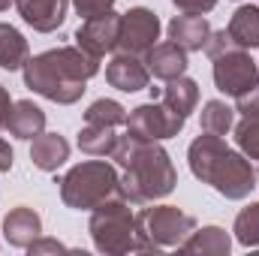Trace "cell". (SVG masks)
Returning a JSON list of instances; mask_svg holds the SVG:
<instances>
[{"instance_id": "obj_16", "label": "cell", "mask_w": 259, "mask_h": 256, "mask_svg": "<svg viewBox=\"0 0 259 256\" xmlns=\"http://www.w3.org/2000/svg\"><path fill=\"white\" fill-rule=\"evenodd\" d=\"M178 250L181 253H193V256H226L232 250V238L220 226H202V229H193L181 241Z\"/></svg>"}, {"instance_id": "obj_17", "label": "cell", "mask_w": 259, "mask_h": 256, "mask_svg": "<svg viewBox=\"0 0 259 256\" xmlns=\"http://www.w3.org/2000/svg\"><path fill=\"white\" fill-rule=\"evenodd\" d=\"M30 160L42 172H55L69 160V142L58 133H39L30 145Z\"/></svg>"}, {"instance_id": "obj_13", "label": "cell", "mask_w": 259, "mask_h": 256, "mask_svg": "<svg viewBox=\"0 0 259 256\" xmlns=\"http://www.w3.org/2000/svg\"><path fill=\"white\" fill-rule=\"evenodd\" d=\"M39 232H42V220H39V214H36L33 208H27V205H18V208H12V211L3 217V235H6V241H9L12 247H18V250H27V247L39 238Z\"/></svg>"}, {"instance_id": "obj_19", "label": "cell", "mask_w": 259, "mask_h": 256, "mask_svg": "<svg viewBox=\"0 0 259 256\" xmlns=\"http://www.w3.org/2000/svg\"><path fill=\"white\" fill-rule=\"evenodd\" d=\"M226 33L238 49H259V6H238Z\"/></svg>"}, {"instance_id": "obj_22", "label": "cell", "mask_w": 259, "mask_h": 256, "mask_svg": "<svg viewBox=\"0 0 259 256\" xmlns=\"http://www.w3.org/2000/svg\"><path fill=\"white\" fill-rule=\"evenodd\" d=\"M118 133L115 127H106V124H84L81 133H78V148L84 151V154H91V157H112V151H115V145H118Z\"/></svg>"}, {"instance_id": "obj_33", "label": "cell", "mask_w": 259, "mask_h": 256, "mask_svg": "<svg viewBox=\"0 0 259 256\" xmlns=\"http://www.w3.org/2000/svg\"><path fill=\"white\" fill-rule=\"evenodd\" d=\"M9 112H12V100H9V91L0 84V127H6V121H9Z\"/></svg>"}, {"instance_id": "obj_23", "label": "cell", "mask_w": 259, "mask_h": 256, "mask_svg": "<svg viewBox=\"0 0 259 256\" xmlns=\"http://www.w3.org/2000/svg\"><path fill=\"white\" fill-rule=\"evenodd\" d=\"M199 124H202V133L226 136V133L232 130V124H235V109H229L223 100H208V103L202 106Z\"/></svg>"}, {"instance_id": "obj_7", "label": "cell", "mask_w": 259, "mask_h": 256, "mask_svg": "<svg viewBox=\"0 0 259 256\" xmlns=\"http://www.w3.org/2000/svg\"><path fill=\"white\" fill-rule=\"evenodd\" d=\"M211 61H214V84H217V91L232 97V100L259 84V66L247 55V49L229 46L226 52H220Z\"/></svg>"}, {"instance_id": "obj_31", "label": "cell", "mask_w": 259, "mask_h": 256, "mask_svg": "<svg viewBox=\"0 0 259 256\" xmlns=\"http://www.w3.org/2000/svg\"><path fill=\"white\" fill-rule=\"evenodd\" d=\"M27 250H30V256H39V253H64L66 247L58 238H36Z\"/></svg>"}, {"instance_id": "obj_9", "label": "cell", "mask_w": 259, "mask_h": 256, "mask_svg": "<svg viewBox=\"0 0 259 256\" xmlns=\"http://www.w3.org/2000/svg\"><path fill=\"white\" fill-rule=\"evenodd\" d=\"M160 39V18L148 6H133L121 15V39L118 49L127 55H145Z\"/></svg>"}, {"instance_id": "obj_4", "label": "cell", "mask_w": 259, "mask_h": 256, "mask_svg": "<svg viewBox=\"0 0 259 256\" xmlns=\"http://www.w3.org/2000/svg\"><path fill=\"white\" fill-rule=\"evenodd\" d=\"M196 229V217L175 205H154L136 214V247L142 253H160L181 247V241Z\"/></svg>"}, {"instance_id": "obj_21", "label": "cell", "mask_w": 259, "mask_h": 256, "mask_svg": "<svg viewBox=\"0 0 259 256\" xmlns=\"http://www.w3.org/2000/svg\"><path fill=\"white\" fill-rule=\"evenodd\" d=\"M30 58V49H27V39L12 27V24H0V69H24Z\"/></svg>"}, {"instance_id": "obj_18", "label": "cell", "mask_w": 259, "mask_h": 256, "mask_svg": "<svg viewBox=\"0 0 259 256\" xmlns=\"http://www.w3.org/2000/svg\"><path fill=\"white\" fill-rule=\"evenodd\" d=\"M6 130L15 139H36L46 130V112L36 103H30V100H18V103H12Z\"/></svg>"}, {"instance_id": "obj_8", "label": "cell", "mask_w": 259, "mask_h": 256, "mask_svg": "<svg viewBox=\"0 0 259 256\" xmlns=\"http://www.w3.org/2000/svg\"><path fill=\"white\" fill-rule=\"evenodd\" d=\"M187 124L184 115H178L175 109H169L166 103H142L127 115V133L145 142H163L178 136Z\"/></svg>"}, {"instance_id": "obj_3", "label": "cell", "mask_w": 259, "mask_h": 256, "mask_svg": "<svg viewBox=\"0 0 259 256\" xmlns=\"http://www.w3.org/2000/svg\"><path fill=\"white\" fill-rule=\"evenodd\" d=\"M187 160L196 178L226 199H244L256 187V172L250 166V157L232 151L223 142V136L202 133L199 139H193Z\"/></svg>"}, {"instance_id": "obj_30", "label": "cell", "mask_w": 259, "mask_h": 256, "mask_svg": "<svg viewBox=\"0 0 259 256\" xmlns=\"http://www.w3.org/2000/svg\"><path fill=\"white\" fill-rule=\"evenodd\" d=\"M181 12H190V15H202V12H211L217 6V0H172Z\"/></svg>"}, {"instance_id": "obj_11", "label": "cell", "mask_w": 259, "mask_h": 256, "mask_svg": "<svg viewBox=\"0 0 259 256\" xmlns=\"http://www.w3.org/2000/svg\"><path fill=\"white\" fill-rule=\"evenodd\" d=\"M106 81L112 88L124 91V94H136V91H145L148 88L151 72H148L145 61H139V55L121 52V55H115L109 61V66H106Z\"/></svg>"}, {"instance_id": "obj_2", "label": "cell", "mask_w": 259, "mask_h": 256, "mask_svg": "<svg viewBox=\"0 0 259 256\" xmlns=\"http://www.w3.org/2000/svg\"><path fill=\"white\" fill-rule=\"evenodd\" d=\"M100 72V58L81 52L78 46H61L52 52H42L36 58H27L24 64V84L58 103V106H72L81 100L88 91V78Z\"/></svg>"}, {"instance_id": "obj_34", "label": "cell", "mask_w": 259, "mask_h": 256, "mask_svg": "<svg viewBox=\"0 0 259 256\" xmlns=\"http://www.w3.org/2000/svg\"><path fill=\"white\" fill-rule=\"evenodd\" d=\"M9 3H12V0H0V12H3V9H9Z\"/></svg>"}, {"instance_id": "obj_25", "label": "cell", "mask_w": 259, "mask_h": 256, "mask_svg": "<svg viewBox=\"0 0 259 256\" xmlns=\"http://www.w3.org/2000/svg\"><path fill=\"white\" fill-rule=\"evenodd\" d=\"M235 241L244 247H259V202L247 205L238 217H235Z\"/></svg>"}, {"instance_id": "obj_26", "label": "cell", "mask_w": 259, "mask_h": 256, "mask_svg": "<svg viewBox=\"0 0 259 256\" xmlns=\"http://www.w3.org/2000/svg\"><path fill=\"white\" fill-rule=\"evenodd\" d=\"M235 142H238V148H241L244 157L259 160V112L244 115V118L238 121V127H235Z\"/></svg>"}, {"instance_id": "obj_20", "label": "cell", "mask_w": 259, "mask_h": 256, "mask_svg": "<svg viewBox=\"0 0 259 256\" xmlns=\"http://www.w3.org/2000/svg\"><path fill=\"white\" fill-rule=\"evenodd\" d=\"M160 103H166L169 109H175L178 115H190L199 103V84L187 75H178V78H169V84L160 91Z\"/></svg>"}, {"instance_id": "obj_29", "label": "cell", "mask_w": 259, "mask_h": 256, "mask_svg": "<svg viewBox=\"0 0 259 256\" xmlns=\"http://www.w3.org/2000/svg\"><path fill=\"white\" fill-rule=\"evenodd\" d=\"M235 109H238L241 115H253V112H259V84L250 88V91H244L241 97H235Z\"/></svg>"}, {"instance_id": "obj_12", "label": "cell", "mask_w": 259, "mask_h": 256, "mask_svg": "<svg viewBox=\"0 0 259 256\" xmlns=\"http://www.w3.org/2000/svg\"><path fill=\"white\" fill-rule=\"evenodd\" d=\"M24 24H30L39 33H52L64 24L69 0H12Z\"/></svg>"}, {"instance_id": "obj_15", "label": "cell", "mask_w": 259, "mask_h": 256, "mask_svg": "<svg viewBox=\"0 0 259 256\" xmlns=\"http://www.w3.org/2000/svg\"><path fill=\"white\" fill-rule=\"evenodd\" d=\"M208 36H211V24L202 15L184 12V15H175L169 21V39L175 46H181L184 52H202Z\"/></svg>"}, {"instance_id": "obj_10", "label": "cell", "mask_w": 259, "mask_h": 256, "mask_svg": "<svg viewBox=\"0 0 259 256\" xmlns=\"http://www.w3.org/2000/svg\"><path fill=\"white\" fill-rule=\"evenodd\" d=\"M118 39H121V15L115 9L106 15H97V18H84L75 30V46L94 58L115 52Z\"/></svg>"}, {"instance_id": "obj_28", "label": "cell", "mask_w": 259, "mask_h": 256, "mask_svg": "<svg viewBox=\"0 0 259 256\" xmlns=\"http://www.w3.org/2000/svg\"><path fill=\"white\" fill-rule=\"evenodd\" d=\"M229 46H235V42L229 39L226 30H211V36H208V42H205V55H208V58H217V55L226 52Z\"/></svg>"}, {"instance_id": "obj_27", "label": "cell", "mask_w": 259, "mask_h": 256, "mask_svg": "<svg viewBox=\"0 0 259 256\" xmlns=\"http://www.w3.org/2000/svg\"><path fill=\"white\" fill-rule=\"evenodd\" d=\"M72 6H75V12H78L81 18H97V15L112 12L115 0H72Z\"/></svg>"}, {"instance_id": "obj_1", "label": "cell", "mask_w": 259, "mask_h": 256, "mask_svg": "<svg viewBox=\"0 0 259 256\" xmlns=\"http://www.w3.org/2000/svg\"><path fill=\"white\" fill-rule=\"evenodd\" d=\"M112 160L124 169V178L118 181V196H124L133 205L163 199L178 184L175 166L166 148H160V142H145L127 133L118 139Z\"/></svg>"}, {"instance_id": "obj_5", "label": "cell", "mask_w": 259, "mask_h": 256, "mask_svg": "<svg viewBox=\"0 0 259 256\" xmlns=\"http://www.w3.org/2000/svg\"><path fill=\"white\" fill-rule=\"evenodd\" d=\"M91 238L94 247L100 253L121 256L130 253L136 247V214H133V202H127L124 196H109L103 199L94 214H91Z\"/></svg>"}, {"instance_id": "obj_6", "label": "cell", "mask_w": 259, "mask_h": 256, "mask_svg": "<svg viewBox=\"0 0 259 256\" xmlns=\"http://www.w3.org/2000/svg\"><path fill=\"white\" fill-rule=\"evenodd\" d=\"M118 172L103 160L78 163L61 178V199L75 211H94L103 199L118 193Z\"/></svg>"}, {"instance_id": "obj_24", "label": "cell", "mask_w": 259, "mask_h": 256, "mask_svg": "<svg viewBox=\"0 0 259 256\" xmlns=\"http://www.w3.org/2000/svg\"><path fill=\"white\" fill-rule=\"evenodd\" d=\"M84 124H106V127H121L127 124V109L115 100H97L84 112Z\"/></svg>"}, {"instance_id": "obj_14", "label": "cell", "mask_w": 259, "mask_h": 256, "mask_svg": "<svg viewBox=\"0 0 259 256\" xmlns=\"http://www.w3.org/2000/svg\"><path fill=\"white\" fill-rule=\"evenodd\" d=\"M145 66L154 78H178L187 72V52L175 42H157L154 49L145 52Z\"/></svg>"}, {"instance_id": "obj_32", "label": "cell", "mask_w": 259, "mask_h": 256, "mask_svg": "<svg viewBox=\"0 0 259 256\" xmlns=\"http://www.w3.org/2000/svg\"><path fill=\"white\" fill-rule=\"evenodd\" d=\"M12 160H15V154H12L9 142L0 139V172H9V169H12Z\"/></svg>"}]
</instances>
